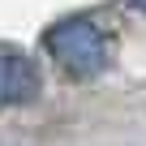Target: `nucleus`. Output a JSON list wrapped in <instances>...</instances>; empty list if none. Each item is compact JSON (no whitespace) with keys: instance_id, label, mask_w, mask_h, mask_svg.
<instances>
[{"instance_id":"f03ea898","label":"nucleus","mask_w":146,"mask_h":146,"mask_svg":"<svg viewBox=\"0 0 146 146\" xmlns=\"http://www.w3.org/2000/svg\"><path fill=\"white\" fill-rule=\"evenodd\" d=\"M43 95V73L17 43H0V108H30Z\"/></svg>"},{"instance_id":"f257e3e1","label":"nucleus","mask_w":146,"mask_h":146,"mask_svg":"<svg viewBox=\"0 0 146 146\" xmlns=\"http://www.w3.org/2000/svg\"><path fill=\"white\" fill-rule=\"evenodd\" d=\"M43 47L52 52V60L69 73L73 82H90V78H99V73L108 69V60H112L108 35L99 30L95 17H82V13H78V17H60L56 26H47Z\"/></svg>"},{"instance_id":"7ed1b4c3","label":"nucleus","mask_w":146,"mask_h":146,"mask_svg":"<svg viewBox=\"0 0 146 146\" xmlns=\"http://www.w3.org/2000/svg\"><path fill=\"white\" fill-rule=\"evenodd\" d=\"M129 5H133V9H137V13H146V0H129Z\"/></svg>"}]
</instances>
